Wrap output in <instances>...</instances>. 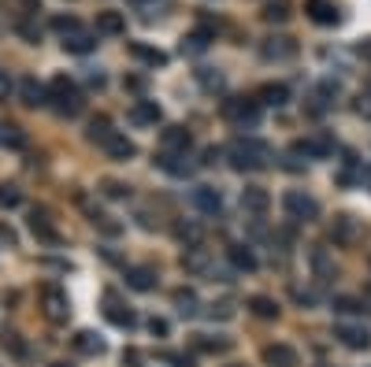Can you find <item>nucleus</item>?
Here are the masks:
<instances>
[{
    "label": "nucleus",
    "mask_w": 371,
    "mask_h": 367,
    "mask_svg": "<svg viewBox=\"0 0 371 367\" xmlns=\"http://www.w3.org/2000/svg\"><path fill=\"white\" fill-rule=\"evenodd\" d=\"M249 311H253L256 319H279V300L256 293V297H249Z\"/></svg>",
    "instance_id": "cd10ccee"
},
{
    "label": "nucleus",
    "mask_w": 371,
    "mask_h": 367,
    "mask_svg": "<svg viewBox=\"0 0 371 367\" xmlns=\"http://www.w3.org/2000/svg\"><path fill=\"white\" fill-rule=\"evenodd\" d=\"M174 237H179L186 249H201L204 245V226L193 223V219H182V223H174Z\"/></svg>",
    "instance_id": "a211bd4d"
},
{
    "label": "nucleus",
    "mask_w": 371,
    "mask_h": 367,
    "mask_svg": "<svg viewBox=\"0 0 371 367\" xmlns=\"http://www.w3.org/2000/svg\"><path fill=\"white\" fill-rule=\"evenodd\" d=\"M312 267H315V275H334V264L327 260V249H312Z\"/></svg>",
    "instance_id": "79ce46f5"
},
{
    "label": "nucleus",
    "mask_w": 371,
    "mask_h": 367,
    "mask_svg": "<svg viewBox=\"0 0 371 367\" xmlns=\"http://www.w3.org/2000/svg\"><path fill=\"white\" fill-rule=\"evenodd\" d=\"M123 30H126V19H123V12H97V34L119 37Z\"/></svg>",
    "instance_id": "4be33fe9"
},
{
    "label": "nucleus",
    "mask_w": 371,
    "mask_h": 367,
    "mask_svg": "<svg viewBox=\"0 0 371 367\" xmlns=\"http://www.w3.org/2000/svg\"><path fill=\"white\" fill-rule=\"evenodd\" d=\"M360 52H364V56H368V60H371V37H368V41H364V45H360Z\"/></svg>",
    "instance_id": "864d4df0"
},
{
    "label": "nucleus",
    "mask_w": 371,
    "mask_h": 367,
    "mask_svg": "<svg viewBox=\"0 0 371 367\" xmlns=\"http://www.w3.org/2000/svg\"><path fill=\"white\" fill-rule=\"evenodd\" d=\"M90 219H93V226H101V230H104L108 237L123 234V223H115L112 215H104V212H90Z\"/></svg>",
    "instance_id": "f704fd0d"
},
{
    "label": "nucleus",
    "mask_w": 371,
    "mask_h": 367,
    "mask_svg": "<svg viewBox=\"0 0 371 367\" xmlns=\"http://www.w3.org/2000/svg\"><path fill=\"white\" fill-rule=\"evenodd\" d=\"M293 153L304 156V160H327L334 153V142H331V137H323V134H315V137H304V142L293 145Z\"/></svg>",
    "instance_id": "6e6552de"
},
{
    "label": "nucleus",
    "mask_w": 371,
    "mask_h": 367,
    "mask_svg": "<svg viewBox=\"0 0 371 367\" xmlns=\"http://www.w3.org/2000/svg\"><path fill=\"white\" fill-rule=\"evenodd\" d=\"M234 367H238V364H234Z\"/></svg>",
    "instance_id": "13d9d810"
},
{
    "label": "nucleus",
    "mask_w": 371,
    "mask_h": 367,
    "mask_svg": "<svg viewBox=\"0 0 371 367\" xmlns=\"http://www.w3.org/2000/svg\"><path fill=\"white\" fill-rule=\"evenodd\" d=\"M49 104H52V112L63 115V119H74V115H82V93H79V85H74L67 74H56V78L49 82Z\"/></svg>",
    "instance_id": "f03ea898"
},
{
    "label": "nucleus",
    "mask_w": 371,
    "mask_h": 367,
    "mask_svg": "<svg viewBox=\"0 0 371 367\" xmlns=\"http://www.w3.org/2000/svg\"><path fill=\"white\" fill-rule=\"evenodd\" d=\"M160 360H167L171 367H193V360H190V356H179V352H163Z\"/></svg>",
    "instance_id": "09e8293b"
},
{
    "label": "nucleus",
    "mask_w": 371,
    "mask_h": 367,
    "mask_svg": "<svg viewBox=\"0 0 371 367\" xmlns=\"http://www.w3.org/2000/svg\"><path fill=\"white\" fill-rule=\"evenodd\" d=\"M260 56H264L267 63L293 60V56H297V41H293V37H267L264 45H260Z\"/></svg>",
    "instance_id": "423d86ee"
},
{
    "label": "nucleus",
    "mask_w": 371,
    "mask_h": 367,
    "mask_svg": "<svg viewBox=\"0 0 371 367\" xmlns=\"http://www.w3.org/2000/svg\"><path fill=\"white\" fill-rule=\"evenodd\" d=\"M101 193L108 200H126L130 197V186H123V182H115V178H104L101 182Z\"/></svg>",
    "instance_id": "e433bc0d"
},
{
    "label": "nucleus",
    "mask_w": 371,
    "mask_h": 367,
    "mask_svg": "<svg viewBox=\"0 0 371 367\" xmlns=\"http://www.w3.org/2000/svg\"><path fill=\"white\" fill-rule=\"evenodd\" d=\"M226 345H231V341H223V338H201V334H197V338H193V349H197V352H223L226 349Z\"/></svg>",
    "instance_id": "a19ab883"
},
{
    "label": "nucleus",
    "mask_w": 371,
    "mask_h": 367,
    "mask_svg": "<svg viewBox=\"0 0 371 367\" xmlns=\"http://www.w3.org/2000/svg\"><path fill=\"white\" fill-rule=\"evenodd\" d=\"M130 119L141 126H156L160 123V104L156 101H134V108H130Z\"/></svg>",
    "instance_id": "393cba45"
},
{
    "label": "nucleus",
    "mask_w": 371,
    "mask_h": 367,
    "mask_svg": "<svg viewBox=\"0 0 371 367\" xmlns=\"http://www.w3.org/2000/svg\"><path fill=\"white\" fill-rule=\"evenodd\" d=\"M71 345H74V352H82V356H101L104 352V341L97 338L93 330H79L71 338Z\"/></svg>",
    "instance_id": "a878e982"
},
{
    "label": "nucleus",
    "mask_w": 371,
    "mask_h": 367,
    "mask_svg": "<svg viewBox=\"0 0 371 367\" xmlns=\"http://www.w3.org/2000/svg\"><path fill=\"white\" fill-rule=\"evenodd\" d=\"M23 204V189L12 182H0V208H19Z\"/></svg>",
    "instance_id": "72a5a7b5"
},
{
    "label": "nucleus",
    "mask_w": 371,
    "mask_h": 367,
    "mask_svg": "<svg viewBox=\"0 0 371 367\" xmlns=\"http://www.w3.org/2000/svg\"><path fill=\"white\" fill-rule=\"evenodd\" d=\"M226 156H231L234 171H264L271 164V148L264 142H256V137H238V142H231Z\"/></svg>",
    "instance_id": "f257e3e1"
},
{
    "label": "nucleus",
    "mask_w": 371,
    "mask_h": 367,
    "mask_svg": "<svg viewBox=\"0 0 371 367\" xmlns=\"http://www.w3.org/2000/svg\"><path fill=\"white\" fill-rule=\"evenodd\" d=\"M193 134L186 126H163L160 130V153H190Z\"/></svg>",
    "instance_id": "0eeeda50"
},
{
    "label": "nucleus",
    "mask_w": 371,
    "mask_h": 367,
    "mask_svg": "<svg viewBox=\"0 0 371 367\" xmlns=\"http://www.w3.org/2000/svg\"><path fill=\"white\" fill-rule=\"evenodd\" d=\"M130 4H149V0H130Z\"/></svg>",
    "instance_id": "6e6d98bb"
},
{
    "label": "nucleus",
    "mask_w": 371,
    "mask_h": 367,
    "mask_svg": "<svg viewBox=\"0 0 371 367\" xmlns=\"http://www.w3.org/2000/svg\"><path fill=\"white\" fill-rule=\"evenodd\" d=\"M30 234H34L38 241H45V245H60V230L52 226L49 215H45V212H38V208L30 212Z\"/></svg>",
    "instance_id": "f8f14e48"
},
{
    "label": "nucleus",
    "mask_w": 371,
    "mask_h": 367,
    "mask_svg": "<svg viewBox=\"0 0 371 367\" xmlns=\"http://www.w3.org/2000/svg\"><path fill=\"white\" fill-rule=\"evenodd\" d=\"M264 364L267 367H297V349L275 341V345H267V349H264Z\"/></svg>",
    "instance_id": "dca6fc26"
},
{
    "label": "nucleus",
    "mask_w": 371,
    "mask_h": 367,
    "mask_svg": "<svg viewBox=\"0 0 371 367\" xmlns=\"http://www.w3.org/2000/svg\"><path fill=\"white\" fill-rule=\"evenodd\" d=\"M19 96H23V104L26 108H41V104H49V85H41L38 78H26L19 82Z\"/></svg>",
    "instance_id": "2eb2a0df"
},
{
    "label": "nucleus",
    "mask_w": 371,
    "mask_h": 367,
    "mask_svg": "<svg viewBox=\"0 0 371 367\" xmlns=\"http://www.w3.org/2000/svg\"><path fill=\"white\" fill-rule=\"evenodd\" d=\"M0 237H4L8 245H15V230H12V226H0Z\"/></svg>",
    "instance_id": "603ef678"
},
{
    "label": "nucleus",
    "mask_w": 371,
    "mask_h": 367,
    "mask_svg": "<svg viewBox=\"0 0 371 367\" xmlns=\"http://www.w3.org/2000/svg\"><path fill=\"white\" fill-rule=\"evenodd\" d=\"M304 12H308V19H312V23H320V26H334L338 23V8L331 4V0H308Z\"/></svg>",
    "instance_id": "6ab92c4d"
},
{
    "label": "nucleus",
    "mask_w": 371,
    "mask_h": 367,
    "mask_svg": "<svg viewBox=\"0 0 371 367\" xmlns=\"http://www.w3.org/2000/svg\"><path fill=\"white\" fill-rule=\"evenodd\" d=\"M104 316H108V323H115V327H138V316H134V311H130L126 305H119V300H115V293H108L104 297Z\"/></svg>",
    "instance_id": "4468645a"
},
{
    "label": "nucleus",
    "mask_w": 371,
    "mask_h": 367,
    "mask_svg": "<svg viewBox=\"0 0 371 367\" xmlns=\"http://www.w3.org/2000/svg\"><path fill=\"white\" fill-rule=\"evenodd\" d=\"M242 208L253 212V215H264L271 208V193L264 186H245L242 189Z\"/></svg>",
    "instance_id": "f3484780"
},
{
    "label": "nucleus",
    "mask_w": 371,
    "mask_h": 367,
    "mask_svg": "<svg viewBox=\"0 0 371 367\" xmlns=\"http://www.w3.org/2000/svg\"><path fill=\"white\" fill-rule=\"evenodd\" d=\"M171 305H174V311H179V316H197V305H201V300H197V293H193V289H174V293H171Z\"/></svg>",
    "instance_id": "bb28decb"
},
{
    "label": "nucleus",
    "mask_w": 371,
    "mask_h": 367,
    "mask_svg": "<svg viewBox=\"0 0 371 367\" xmlns=\"http://www.w3.org/2000/svg\"><path fill=\"white\" fill-rule=\"evenodd\" d=\"M364 300H371V286H368V289H364Z\"/></svg>",
    "instance_id": "5fc2aeb1"
},
{
    "label": "nucleus",
    "mask_w": 371,
    "mask_h": 367,
    "mask_svg": "<svg viewBox=\"0 0 371 367\" xmlns=\"http://www.w3.org/2000/svg\"><path fill=\"white\" fill-rule=\"evenodd\" d=\"M223 115L231 119L234 126H256L260 123V101H249V96H231V101H223Z\"/></svg>",
    "instance_id": "20e7f679"
},
{
    "label": "nucleus",
    "mask_w": 371,
    "mask_h": 367,
    "mask_svg": "<svg viewBox=\"0 0 371 367\" xmlns=\"http://www.w3.org/2000/svg\"><path fill=\"white\" fill-rule=\"evenodd\" d=\"M41 308H45V316L52 323H67L71 319V297L63 293L60 286H41Z\"/></svg>",
    "instance_id": "39448f33"
},
{
    "label": "nucleus",
    "mask_w": 371,
    "mask_h": 367,
    "mask_svg": "<svg viewBox=\"0 0 371 367\" xmlns=\"http://www.w3.org/2000/svg\"><path fill=\"white\" fill-rule=\"evenodd\" d=\"M19 34H23L30 45H38V41H41V30H38L34 23H19Z\"/></svg>",
    "instance_id": "de8ad7c7"
},
{
    "label": "nucleus",
    "mask_w": 371,
    "mask_h": 367,
    "mask_svg": "<svg viewBox=\"0 0 371 367\" xmlns=\"http://www.w3.org/2000/svg\"><path fill=\"white\" fill-rule=\"evenodd\" d=\"M49 367H71V364H49Z\"/></svg>",
    "instance_id": "4d7b16f0"
},
{
    "label": "nucleus",
    "mask_w": 371,
    "mask_h": 367,
    "mask_svg": "<svg viewBox=\"0 0 371 367\" xmlns=\"http://www.w3.org/2000/svg\"><path fill=\"white\" fill-rule=\"evenodd\" d=\"M264 19H267V23H286V19H290V4H286V0H271V4L264 8Z\"/></svg>",
    "instance_id": "4c0bfd02"
},
{
    "label": "nucleus",
    "mask_w": 371,
    "mask_h": 367,
    "mask_svg": "<svg viewBox=\"0 0 371 367\" xmlns=\"http://www.w3.org/2000/svg\"><path fill=\"white\" fill-rule=\"evenodd\" d=\"M63 49L74 52V56H85V52H93V49H97V37H93V34H85V30H79V34L63 37Z\"/></svg>",
    "instance_id": "c85d7f7f"
},
{
    "label": "nucleus",
    "mask_w": 371,
    "mask_h": 367,
    "mask_svg": "<svg viewBox=\"0 0 371 367\" xmlns=\"http://www.w3.org/2000/svg\"><path fill=\"white\" fill-rule=\"evenodd\" d=\"M334 338L342 341L345 349H356V352L371 345V334H368L364 327H353V323H338V327H334Z\"/></svg>",
    "instance_id": "9d476101"
},
{
    "label": "nucleus",
    "mask_w": 371,
    "mask_h": 367,
    "mask_svg": "<svg viewBox=\"0 0 371 367\" xmlns=\"http://www.w3.org/2000/svg\"><path fill=\"white\" fill-rule=\"evenodd\" d=\"M52 30H56V34H63V37H71V34H79V19H74V15H56V19H52Z\"/></svg>",
    "instance_id": "ea45409f"
},
{
    "label": "nucleus",
    "mask_w": 371,
    "mask_h": 367,
    "mask_svg": "<svg viewBox=\"0 0 371 367\" xmlns=\"http://www.w3.org/2000/svg\"><path fill=\"white\" fill-rule=\"evenodd\" d=\"M126 286L138 289V293H149L156 286V271L152 267H126Z\"/></svg>",
    "instance_id": "412c9836"
},
{
    "label": "nucleus",
    "mask_w": 371,
    "mask_h": 367,
    "mask_svg": "<svg viewBox=\"0 0 371 367\" xmlns=\"http://www.w3.org/2000/svg\"><path fill=\"white\" fill-rule=\"evenodd\" d=\"M101 148H104V153L112 156V160H119V164H126V160H134V156H138V145L130 142L126 134H119V130H115L112 137H108V142H104Z\"/></svg>",
    "instance_id": "ddd939ff"
},
{
    "label": "nucleus",
    "mask_w": 371,
    "mask_h": 367,
    "mask_svg": "<svg viewBox=\"0 0 371 367\" xmlns=\"http://www.w3.org/2000/svg\"><path fill=\"white\" fill-rule=\"evenodd\" d=\"M256 101H260V104H267V108H282V104L290 101V89H286L282 82H267V85H260Z\"/></svg>",
    "instance_id": "b1692460"
},
{
    "label": "nucleus",
    "mask_w": 371,
    "mask_h": 367,
    "mask_svg": "<svg viewBox=\"0 0 371 367\" xmlns=\"http://www.w3.org/2000/svg\"><path fill=\"white\" fill-rule=\"evenodd\" d=\"M115 130H112V123H108L104 115H97V119H90V142H97V145H104L108 137H112Z\"/></svg>",
    "instance_id": "473e14b6"
},
{
    "label": "nucleus",
    "mask_w": 371,
    "mask_h": 367,
    "mask_svg": "<svg viewBox=\"0 0 371 367\" xmlns=\"http://www.w3.org/2000/svg\"><path fill=\"white\" fill-rule=\"evenodd\" d=\"M334 311H345V316H353V311H360V300H353V297H338V300H334Z\"/></svg>",
    "instance_id": "c03bdc74"
},
{
    "label": "nucleus",
    "mask_w": 371,
    "mask_h": 367,
    "mask_svg": "<svg viewBox=\"0 0 371 367\" xmlns=\"http://www.w3.org/2000/svg\"><path fill=\"white\" fill-rule=\"evenodd\" d=\"M190 200L197 204V212H204V215H215L223 208V197H220V189H215V186H193Z\"/></svg>",
    "instance_id": "9b49d317"
},
{
    "label": "nucleus",
    "mask_w": 371,
    "mask_h": 367,
    "mask_svg": "<svg viewBox=\"0 0 371 367\" xmlns=\"http://www.w3.org/2000/svg\"><path fill=\"white\" fill-rule=\"evenodd\" d=\"M356 112L364 115V119H371V93H364V96L356 101Z\"/></svg>",
    "instance_id": "8fccbe9b"
},
{
    "label": "nucleus",
    "mask_w": 371,
    "mask_h": 367,
    "mask_svg": "<svg viewBox=\"0 0 371 367\" xmlns=\"http://www.w3.org/2000/svg\"><path fill=\"white\" fill-rule=\"evenodd\" d=\"M4 349L12 352V356H19V360H26V341L19 338V334H8V338H4Z\"/></svg>",
    "instance_id": "37998d69"
},
{
    "label": "nucleus",
    "mask_w": 371,
    "mask_h": 367,
    "mask_svg": "<svg viewBox=\"0 0 371 367\" xmlns=\"http://www.w3.org/2000/svg\"><path fill=\"white\" fill-rule=\"evenodd\" d=\"M123 367H145V356L138 349H123Z\"/></svg>",
    "instance_id": "a18cd8bd"
},
{
    "label": "nucleus",
    "mask_w": 371,
    "mask_h": 367,
    "mask_svg": "<svg viewBox=\"0 0 371 367\" xmlns=\"http://www.w3.org/2000/svg\"><path fill=\"white\" fill-rule=\"evenodd\" d=\"M353 234H356V223L349 219V215H338L334 226H331V237H334V245H349L353 241Z\"/></svg>",
    "instance_id": "7c9ffc66"
},
{
    "label": "nucleus",
    "mask_w": 371,
    "mask_h": 367,
    "mask_svg": "<svg viewBox=\"0 0 371 367\" xmlns=\"http://www.w3.org/2000/svg\"><path fill=\"white\" fill-rule=\"evenodd\" d=\"M197 82H201L208 93H220V89H223V74L212 71V67H201V71H197Z\"/></svg>",
    "instance_id": "c9c22d12"
},
{
    "label": "nucleus",
    "mask_w": 371,
    "mask_h": 367,
    "mask_svg": "<svg viewBox=\"0 0 371 367\" xmlns=\"http://www.w3.org/2000/svg\"><path fill=\"white\" fill-rule=\"evenodd\" d=\"M130 52H134L141 63H149V67H163V63H167V52L149 49V45H141V41H134V45H130Z\"/></svg>",
    "instance_id": "c756f323"
},
{
    "label": "nucleus",
    "mask_w": 371,
    "mask_h": 367,
    "mask_svg": "<svg viewBox=\"0 0 371 367\" xmlns=\"http://www.w3.org/2000/svg\"><path fill=\"white\" fill-rule=\"evenodd\" d=\"M167 330H171V327H167V319H160V316H152V319H149V334H156V338H167Z\"/></svg>",
    "instance_id": "49530a36"
},
{
    "label": "nucleus",
    "mask_w": 371,
    "mask_h": 367,
    "mask_svg": "<svg viewBox=\"0 0 371 367\" xmlns=\"http://www.w3.org/2000/svg\"><path fill=\"white\" fill-rule=\"evenodd\" d=\"M8 93H12V78H8V74L4 71H0V101H4V96Z\"/></svg>",
    "instance_id": "3c124183"
},
{
    "label": "nucleus",
    "mask_w": 371,
    "mask_h": 367,
    "mask_svg": "<svg viewBox=\"0 0 371 367\" xmlns=\"http://www.w3.org/2000/svg\"><path fill=\"white\" fill-rule=\"evenodd\" d=\"M282 208H286V215L293 223H315L320 219V200L308 197V193H301V189L282 193Z\"/></svg>",
    "instance_id": "7ed1b4c3"
},
{
    "label": "nucleus",
    "mask_w": 371,
    "mask_h": 367,
    "mask_svg": "<svg viewBox=\"0 0 371 367\" xmlns=\"http://www.w3.org/2000/svg\"><path fill=\"white\" fill-rule=\"evenodd\" d=\"M226 260H231V267L238 275H253L260 260H256V253L249 249V245H226Z\"/></svg>",
    "instance_id": "1a4fd4ad"
},
{
    "label": "nucleus",
    "mask_w": 371,
    "mask_h": 367,
    "mask_svg": "<svg viewBox=\"0 0 371 367\" xmlns=\"http://www.w3.org/2000/svg\"><path fill=\"white\" fill-rule=\"evenodd\" d=\"M208 41H212V30H193V34L182 41V52H190V56H197V52H204V49H208Z\"/></svg>",
    "instance_id": "2f4dec72"
},
{
    "label": "nucleus",
    "mask_w": 371,
    "mask_h": 367,
    "mask_svg": "<svg viewBox=\"0 0 371 367\" xmlns=\"http://www.w3.org/2000/svg\"><path fill=\"white\" fill-rule=\"evenodd\" d=\"M0 142L8 148H26V134L19 130V126H0Z\"/></svg>",
    "instance_id": "58836bf2"
},
{
    "label": "nucleus",
    "mask_w": 371,
    "mask_h": 367,
    "mask_svg": "<svg viewBox=\"0 0 371 367\" xmlns=\"http://www.w3.org/2000/svg\"><path fill=\"white\" fill-rule=\"evenodd\" d=\"M156 164H160L163 171H167V175H174V178H186V175L193 171V164L186 160V153H160Z\"/></svg>",
    "instance_id": "aec40b11"
},
{
    "label": "nucleus",
    "mask_w": 371,
    "mask_h": 367,
    "mask_svg": "<svg viewBox=\"0 0 371 367\" xmlns=\"http://www.w3.org/2000/svg\"><path fill=\"white\" fill-rule=\"evenodd\" d=\"M182 267L190 275H208L212 271V256L204 253V249H186L182 253Z\"/></svg>",
    "instance_id": "5701e85b"
}]
</instances>
